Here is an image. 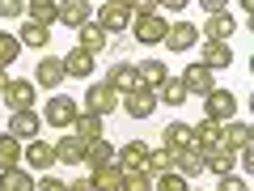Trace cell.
I'll use <instances>...</instances> for the list:
<instances>
[{"instance_id": "1", "label": "cell", "mask_w": 254, "mask_h": 191, "mask_svg": "<svg viewBox=\"0 0 254 191\" xmlns=\"http://www.w3.org/2000/svg\"><path fill=\"white\" fill-rule=\"evenodd\" d=\"M76 115H81V106H76L68 94H51V102L43 106V119H47L51 127H64V132H72Z\"/></svg>"}, {"instance_id": "2", "label": "cell", "mask_w": 254, "mask_h": 191, "mask_svg": "<svg viewBox=\"0 0 254 191\" xmlns=\"http://www.w3.org/2000/svg\"><path fill=\"white\" fill-rule=\"evenodd\" d=\"M178 81H182V90H187V98H208V94L216 90V73H208L199 60L187 64V73H182Z\"/></svg>"}, {"instance_id": "3", "label": "cell", "mask_w": 254, "mask_h": 191, "mask_svg": "<svg viewBox=\"0 0 254 191\" xmlns=\"http://www.w3.org/2000/svg\"><path fill=\"white\" fill-rule=\"evenodd\" d=\"M203 110H208L212 123H229V119H237V94H229V90L216 85V90L203 98Z\"/></svg>"}, {"instance_id": "4", "label": "cell", "mask_w": 254, "mask_h": 191, "mask_svg": "<svg viewBox=\"0 0 254 191\" xmlns=\"http://www.w3.org/2000/svg\"><path fill=\"white\" fill-rule=\"evenodd\" d=\"M68 73H64V55H43L34 68V85L38 90H64Z\"/></svg>"}, {"instance_id": "5", "label": "cell", "mask_w": 254, "mask_h": 191, "mask_svg": "<svg viewBox=\"0 0 254 191\" xmlns=\"http://www.w3.org/2000/svg\"><path fill=\"white\" fill-rule=\"evenodd\" d=\"M119 102H123V98H119V94L110 90L106 81H102V85H89V90H85V110H89V115H98V119H106L110 110H119Z\"/></svg>"}, {"instance_id": "6", "label": "cell", "mask_w": 254, "mask_h": 191, "mask_svg": "<svg viewBox=\"0 0 254 191\" xmlns=\"http://www.w3.org/2000/svg\"><path fill=\"white\" fill-rule=\"evenodd\" d=\"M4 106H9V115L13 110H34V81H26V77H13L9 85H4Z\"/></svg>"}, {"instance_id": "7", "label": "cell", "mask_w": 254, "mask_h": 191, "mask_svg": "<svg viewBox=\"0 0 254 191\" xmlns=\"http://www.w3.org/2000/svg\"><path fill=\"white\" fill-rule=\"evenodd\" d=\"M127 30L136 34L140 47H161V43H165V30H170V21H165V17H140V21H131Z\"/></svg>"}, {"instance_id": "8", "label": "cell", "mask_w": 254, "mask_h": 191, "mask_svg": "<svg viewBox=\"0 0 254 191\" xmlns=\"http://www.w3.org/2000/svg\"><path fill=\"white\" fill-rule=\"evenodd\" d=\"M161 47H170V51H190V47H199V26H195V21H170Z\"/></svg>"}, {"instance_id": "9", "label": "cell", "mask_w": 254, "mask_h": 191, "mask_svg": "<svg viewBox=\"0 0 254 191\" xmlns=\"http://www.w3.org/2000/svg\"><path fill=\"white\" fill-rule=\"evenodd\" d=\"M233 30H237V17L233 13H212L208 21H203V43H229L233 38Z\"/></svg>"}, {"instance_id": "10", "label": "cell", "mask_w": 254, "mask_h": 191, "mask_svg": "<svg viewBox=\"0 0 254 191\" xmlns=\"http://www.w3.org/2000/svg\"><path fill=\"white\" fill-rule=\"evenodd\" d=\"M119 106H123V110H127V115H131V119H148V115H153V110H157V94L140 85V90L123 94V102H119Z\"/></svg>"}, {"instance_id": "11", "label": "cell", "mask_w": 254, "mask_h": 191, "mask_svg": "<svg viewBox=\"0 0 254 191\" xmlns=\"http://www.w3.org/2000/svg\"><path fill=\"white\" fill-rule=\"evenodd\" d=\"M85 153H89V145H85L81 136H72V132H64V136L55 140V162H64V166H81Z\"/></svg>"}, {"instance_id": "12", "label": "cell", "mask_w": 254, "mask_h": 191, "mask_svg": "<svg viewBox=\"0 0 254 191\" xmlns=\"http://www.w3.org/2000/svg\"><path fill=\"white\" fill-rule=\"evenodd\" d=\"M220 140H225V149L229 153H242V149H254V140H250V123H237V119H229V123H220Z\"/></svg>"}, {"instance_id": "13", "label": "cell", "mask_w": 254, "mask_h": 191, "mask_svg": "<svg viewBox=\"0 0 254 191\" xmlns=\"http://www.w3.org/2000/svg\"><path fill=\"white\" fill-rule=\"evenodd\" d=\"M38 127H43L38 110H13L9 115V136L17 140H38Z\"/></svg>"}, {"instance_id": "14", "label": "cell", "mask_w": 254, "mask_h": 191, "mask_svg": "<svg viewBox=\"0 0 254 191\" xmlns=\"http://www.w3.org/2000/svg\"><path fill=\"white\" fill-rule=\"evenodd\" d=\"M55 21H64L68 30H81V26H89V21H93V9L85 4V0H64L60 13H55Z\"/></svg>"}, {"instance_id": "15", "label": "cell", "mask_w": 254, "mask_h": 191, "mask_svg": "<svg viewBox=\"0 0 254 191\" xmlns=\"http://www.w3.org/2000/svg\"><path fill=\"white\" fill-rule=\"evenodd\" d=\"M190 132H195L190 149H199V153H212V149L225 145V140H220V123H212V119H199V123H190Z\"/></svg>"}, {"instance_id": "16", "label": "cell", "mask_w": 254, "mask_h": 191, "mask_svg": "<svg viewBox=\"0 0 254 191\" xmlns=\"http://www.w3.org/2000/svg\"><path fill=\"white\" fill-rule=\"evenodd\" d=\"M93 21H98V26L106 30V34H119V30H127V26H131V13H127V4H102Z\"/></svg>"}, {"instance_id": "17", "label": "cell", "mask_w": 254, "mask_h": 191, "mask_svg": "<svg viewBox=\"0 0 254 191\" xmlns=\"http://www.w3.org/2000/svg\"><path fill=\"white\" fill-rule=\"evenodd\" d=\"M106 85H110L115 94H131V90H140L136 64H110V73H106Z\"/></svg>"}, {"instance_id": "18", "label": "cell", "mask_w": 254, "mask_h": 191, "mask_svg": "<svg viewBox=\"0 0 254 191\" xmlns=\"http://www.w3.org/2000/svg\"><path fill=\"white\" fill-rule=\"evenodd\" d=\"M21 157L34 166V174H47L55 166V145H47V140H30V145L21 149Z\"/></svg>"}, {"instance_id": "19", "label": "cell", "mask_w": 254, "mask_h": 191, "mask_svg": "<svg viewBox=\"0 0 254 191\" xmlns=\"http://www.w3.org/2000/svg\"><path fill=\"white\" fill-rule=\"evenodd\" d=\"M148 153H153V149H148L144 140H127L115 157H119V166H123V170H144V166H148Z\"/></svg>"}, {"instance_id": "20", "label": "cell", "mask_w": 254, "mask_h": 191, "mask_svg": "<svg viewBox=\"0 0 254 191\" xmlns=\"http://www.w3.org/2000/svg\"><path fill=\"white\" fill-rule=\"evenodd\" d=\"M203 68H208V73H220V68H229V64H233V47L229 43H203Z\"/></svg>"}, {"instance_id": "21", "label": "cell", "mask_w": 254, "mask_h": 191, "mask_svg": "<svg viewBox=\"0 0 254 191\" xmlns=\"http://www.w3.org/2000/svg\"><path fill=\"white\" fill-rule=\"evenodd\" d=\"M76 34H81V43H76V47H81V51H89V55H102V51H106V43H110V34H106V30L98 26V21L81 26Z\"/></svg>"}, {"instance_id": "22", "label": "cell", "mask_w": 254, "mask_h": 191, "mask_svg": "<svg viewBox=\"0 0 254 191\" xmlns=\"http://www.w3.org/2000/svg\"><path fill=\"white\" fill-rule=\"evenodd\" d=\"M93 64H98V60H93L89 51L72 47V51L64 55V73H68V77H81V81H85V77H93Z\"/></svg>"}, {"instance_id": "23", "label": "cell", "mask_w": 254, "mask_h": 191, "mask_svg": "<svg viewBox=\"0 0 254 191\" xmlns=\"http://www.w3.org/2000/svg\"><path fill=\"white\" fill-rule=\"evenodd\" d=\"M72 136H81L85 145H98V140H106V136H102V119L89 115V110H81V115H76V123H72Z\"/></svg>"}, {"instance_id": "24", "label": "cell", "mask_w": 254, "mask_h": 191, "mask_svg": "<svg viewBox=\"0 0 254 191\" xmlns=\"http://www.w3.org/2000/svg\"><path fill=\"white\" fill-rule=\"evenodd\" d=\"M203 170H212L216 179H225V174H233V170H237V157L229 153L225 145H220V149H212V153H203Z\"/></svg>"}, {"instance_id": "25", "label": "cell", "mask_w": 254, "mask_h": 191, "mask_svg": "<svg viewBox=\"0 0 254 191\" xmlns=\"http://www.w3.org/2000/svg\"><path fill=\"white\" fill-rule=\"evenodd\" d=\"M89 183H93V191H123V166H102V170H93L89 174Z\"/></svg>"}, {"instance_id": "26", "label": "cell", "mask_w": 254, "mask_h": 191, "mask_svg": "<svg viewBox=\"0 0 254 191\" xmlns=\"http://www.w3.org/2000/svg\"><path fill=\"white\" fill-rule=\"evenodd\" d=\"M153 94H157V102H165L170 110H178L182 102H187V90H182V81H178V77H165V81L157 85Z\"/></svg>"}, {"instance_id": "27", "label": "cell", "mask_w": 254, "mask_h": 191, "mask_svg": "<svg viewBox=\"0 0 254 191\" xmlns=\"http://www.w3.org/2000/svg\"><path fill=\"white\" fill-rule=\"evenodd\" d=\"M136 77H140V85H144V90H157V85L170 77V68H165L161 60H144V64H136Z\"/></svg>"}, {"instance_id": "28", "label": "cell", "mask_w": 254, "mask_h": 191, "mask_svg": "<svg viewBox=\"0 0 254 191\" xmlns=\"http://www.w3.org/2000/svg\"><path fill=\"white\" fill-rule=\"evenodd\" d=\"M178 153H182V149H170V145L153 149V153H148V166H144V170H148V174H165V170H174V166H178Z\"/></svg>"}, {"instance_id": "29", "label": "cell", "mask_w": 254, "mask_h": 191, "mask_svg": "<svg viewBox=\"0 0 254 191\" xmlns=\"http://www.w3.org/2000/svg\"><path fill=\"white\" fill-rule=\"evenodd\" d=\"M115 153H119V149L110 145V140H98V145H89V153H85V162H89V174H93V170H102V166H115V162H119Z\"/></svg>"}, {"instance_id": "30", "label": "cell", "mask_w": 254, "mask_h": 191, "mask_svg": "<svg viewBox=\"0 0 254 191\" xmlns=\"http://www.w3.org/2000/svg\"><path fill=\"white\" fill-rule=\"evenodd\" d=\"M17 162H21V140L17 136H0V174L4 170H17Z\"/></svg>"}, {"instance_id": "31", "label": "cell", "mask_w": 254, "mask_h": 191, "mask_svg": "<svg viewBox=\"0 0 254 191\" xmlns=\"http://www.w3.org/2000/svg\"><path fill=\"white\" fill-rule=\"evenodd\" d=\"M174 174H182V179L203 174V153H199V149H182V153H178V166H174Z\"/></svg>"}, {"instance_id": "32", "label": "cell", "mask_w": 254, "mask_h": 191, "mask_svg": "<svg viewBox=\"0 0 254 191\" xmlns=\"http://www.w3.org/2000/svg\"><path fill=\"white\" fill-rule=\"evenodd\" d=\"M0 191H34V174L30 170H4L0 174Z\"/></svg>"}, {"instance_id": "33", "label": "cell", "mask_w": 254, "mask_h": 191, "mask_svg": "<svg viewBox=\"0 0 254 191\" xmlns=\"http://www.w3.org/2000/svg\"><path fill=\"white\" fill-rule=\"evenodd\" d=\"M17 43H21V47H47V43H51V26H34V21H21Z\"/></svg>"}, {"instance_id": "34", "label": "cell", "mask_w": 254, "mask_h": 191, "mask_svg": "<svg viewBox=\"0 0 254 191\" xmlns=\"http://www.w3.org/2000/svg\"><path fill=\"white\" fill-rule=\"evenodd\" d=\"M55 13H60V4H55V0H30V4H26V17L34 21V26L55 21Z\"/></svg>"}, {"instance_id": "35", "label": "cell", "mask_w": 254, "mask_h": 191, "mask_svg": "<svg viewBox=\"0 0 254 191\" xmlns=\"http://www.w3.org/2000/svg\"><path fill=\"white\" fill-rule=\"evenodd\" d=\"M190 140H195L190 123H165V145L170 149H190Z\"/></svg>"}, {"instance_id": "36", "label": "cell", "mask_w": 254, "mask_h": 191, "mask_svg": "<svg viewBox=\"0 0 254 191\" xmlns=\"http://www.w3.org/2000/svg\"><path fill=\"white\" fill-rule=\"evenodd\" d=\"M17 55H21V43H17V34H4V30H0V68L9 73V64L17 60Z\"/></svg>"}, {"instance_id": "37", "label": "cell", "mask_w": 254, "mask_h": 191, "mask_svg": "<svg viewBox=\"0 0 254 191\" xmlns=\"http://www.w3.org/2000/svg\"><path fill=\"white\" fill-rule=\"evenodd\" d=\"M123 191H153V174L148 170H123Z\"/></svg>"}, {"instance_id": "38", "label": "cell", "mask_w": 254, "mask_h": 191, "mask_svg": "<svg viewBox=\"0 0 254 191\" xmlns=\"http://www.w3.org/2000/svg\"><path fill=\"white\" fill-rule=\"evenodd\" d=\"M153 191H187V179H182V174H174V170L153 174Z\"/></svg>"}, {"instance_id": "39", "label": "cell", "mask_w": 254, "mask_h": 191, "mask_svg": "<svg viewBox=\"0 0 254 191\" xmlns=\"http://www.w3.org/2000/svg\"><path fill=\"white\" fill-rule=\"evenodd\" d=\"M216 191H250V183H246V174H225V179L216 183Z\"/></svg>"}, {"instance_id": "40", "label": "cell", "mask_w": 254, "mask_h": 191, "mask_svg": "<svg viewBox=\"0 0 254 191\" xmlns=\"http://www.w3.org/2000/svg\"><path fill=\"white\" fill-rule=\"evenodd\" d=\"M0 17H4V21L26 17V4H21V0H0Z\"/></svg>"}, {"instance_id": "41", "label": "cell", "mask_w": 254, "mask_h": 191, "mask_svg": "<svg viewBox=\"0 0 254 191\" xmlns=\"http://www.w3.org/2000/svg\"><path fill=\"white\" fill-rule=\"evenodd\" d=\"M34 191H68V183H64V179H55V174H43V179L34 183Z\"/></svg>"}, {"instance_id": "42", "label": "cell", "mask_w": 254, "mask_h": 191, "mask_svg": "<svg viewBox=\"0 0 254 191\" xmlns=\"http://www.w3.org/2000/svg\"><path fill=\"white\" fill-rule=\"evenodd\" d=\"M182 9H187V0H165V4H157L161 17H165V13H182Z\"/></svg>"}, {"instance_id": "43", "label": "cell", "mask_w": 254, "mask_h": 191, "mask_svg": "<svg viewBox=\"0 0 254 191\" xmlns=\"http://www.w3.org/2000/svg\"><path fill=\"white\" fill-rule=\"evenodd\" d=\"M203 13H208V17L212 13H225V0H203Z\"/></svg>"}, {"instance_id": "44", "label": "cell", "mask_w": 254, "mask_h": 191, "mask_svg": "<svg viewBox=\"0 0 254 191\" xmlns=\"http://www.w3.org/2000/svg\"><path fill=\"white\" fill-rule=\"evenodd\" d=\"M68 191H93V183H89V174H85V179H76V183H68Z\"/></svg>"}, {"instance_id": "45", "label": "cell", "mask_w": 254, "mask_h": 191, "mask_svg": "<svg viewBox=\"0 0 254 191\" xmlns=\"http://www.w3.org/2000/svg\"><path fill=\"white\" fill-rule=\"evenodd\" d=\"M9 81H13V77L4 73V68H0V94H4V85H9Z\"/></svg>"}, {"instance_id": "46", "label": "cell", "mask_w": 254, "mask_h": 191, "mask_svg": "<svg viewBox=\"0 0 254 191\" xmlns=\"http://www.w3.org/2000/svg\"><path fill=\"white\" fill-rule=\"evenodd\" d=\"M187 191H190V187H187Z\"/></svg>"}]
</instances>
